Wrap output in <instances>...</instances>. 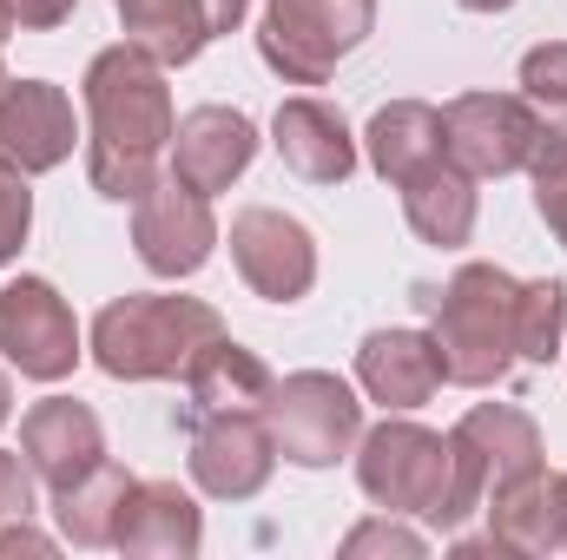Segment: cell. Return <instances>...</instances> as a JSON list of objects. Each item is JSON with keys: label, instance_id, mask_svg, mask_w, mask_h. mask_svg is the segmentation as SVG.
Instances as JSON below:
<instances>
[{"label": "cell", "instance_id": "obj_1", "mask_svg": "<svg viewBox=\"0 0 567 560\" xmlns=\"http://www.w3.org/2000/svg\"><path fill=\"white\" fill-rule=\"evenodd\" d=\"M80 106H86V185L113 205H133L165 172L172 133H178L165 66L133 40L100 46L80 80Z\"/></svg>", "mask_w": 567, "mask_h": 560}, {"label": "cell", "instance_id": "obj_2", "mask_svg": "<svg viewBox=\"0 0 567 560\" xmlns=\"http://www.w3.org/2000/svg\"><path fill=\"white\" fill-rule=\"evenodd\" d=\"M515 290L488 258H468L449 283H416V310L429 317V343L442 356V383L455 390H495L515 370Z\"/></svg>", "mask_w": 567, "mask_h": 560}, {"label": "cell", "instance_id": "obj_3", "mask_svg": "<svg viewBox=\"0 0 567 560\" xmlns=\"http://www.w3.org/2000/svg\"><path fill=\"white\" fill-rule=\"evenodd\" d=\"M212 336H225L218 303L178 290H126L93 317L86 350L113 383H172Z\"/></svg>", "mask_w": 567, "mask_h": 560}, {"label": "cell", "instance_id": "obj_4", "mask_svg": "<svg viewBox=\"0 0 567 560\" xmlns=\"http://www.w3.org/2000/svg\"><path fill=\"white\" fill-rule=\"evenodd\" d=\"M357 488L383 515H416L435 535H455V442L410 416H383L357 442Z\"/></svg>", "mask_w": 567, "mask_h": 560}, {"label": "cell", "instance_id": "obj_5", "mask_svg": "<svg viewBox=\"0 0 567 560\" xmlns=\"http://www.w3.org/2000/svg\"><path fill=\"white\" fill-rule=\"evenodd\" d=\"M377 33V0H271L258 20V60L284 86H330L337 60H350Z\"/></svg>", "mask_w": 567, "mask_h": 560}, {"label": "cell", "instance_id": "obj_6", "mask_svg": "<svg viewBox=\"0 0 567 560\" xmlns=\"http://www.w3.org/2000/svg\"><path fill=\"white\" fill-rule=\"evenodd\" d=\"M265 428L290 468H337L363 442V403L337 370H290L265 396Z\"/></svg>", "mask_w": 567, "mask_h": 560}, {"label": "cell", "instance_id": "obj_7", "mask_svg": "<svg viewBox=\"0 0 567 560\" xmlns=\"http://www.w3.org/2000/svg\"><path fill=\"white\" fill-rule=\"evenodd\" d=\"M449 442H455V528L468 515H482L488 495H502L528 475H548L542 422L515 403H475L449 428Z\"/></svg>", "mask_w": 567, "mask_h": 560}, {"label": "cell", "instance_id": "obj_8", "mask_svg": "<svg viewBox=\"0 0 567 560\" xmlns=\"http://www.w3.org/2000/svg\"><path fill=\"white\" fill-rule=\"evenodd\" d=\"M548 120L522 93H455L442 106V152L468 178H515L528 172Z\"/></svg>", "mask_w": 567, "mask_h": 560}, {"label": "cell", "instance_id": "obj_9", "mask_svg": "<svg viewBox=\"0 0 567 560\" xmlns=\"http://www.w3.org/2000/svg\"><path fill=\"white\" fill-rule=\"evenodd\" d=\"M133 251L152 278L178 283L198 278L218 251V218H212V198L192 191L172 165L133 198Z\"/></svg>", "mask_w": 567, "mask_h": 560}, {"label": "cell", "instance_id": "obj_10", "mask_svg": "<svg viewBox=\"0 0 567 560\" xmlns=\"http://www.w3.org/2000/svg\"><path fill=\"white\" fill-rule=\"evenodd\" d=\"M0 356L27 383H66L86 356L80 317L47 278H13L0 283Z\"/></svg>", "mask_w": 567, "mask_h": 560}, {"label": "cell", "instance_id": "obj_11", "mask_svg": "<svg viewBox=\"0 0 567 560\" xmlns=\"http://www.w3.org/2000/svg\"><path fill=\"white\" fill-rule=\"evenodd\" d=\"M185 442H192L185 468H192L198 495H212V501H251L278 475V442L265 428V409L198 416V422H185Z\"/></svg>", "mask_w": 567, "mask_h": 560}, {"label": "cell", "instance_id": "obj_12", "mask_svg": "<svg viewBox=\"0 0 567 560\" xmlns=\"http://www.w3.org/2000/svg\"><path fill=\"white\" fill-rule=\"evenodd\" d=\"M231 271L265 303H303L317 283V238L278 205H245L231 218Z\"/></svg>", "mask_w": 567, "mask_h": 560}, {"label": "cell", "instance_id": "obj_13", "mask_svg": "<svg viewBox=\"0 0 567 560\" xmlns=\"http://www.w3.org/2000/svg\"><path fill=\"white\" fill-rule=\"evenodd\" d=\"M80 145V120L66 86L53 80H0V158L27 178L60 172Z\"/></svg>", "mask_w": 567, "mask_h": 560}, {"label": "cell", "instance_id": "obj_14", "mask_svg": "<svg viewBox=\"0 0 567 560\" xmlns=\"http://www.w3.org/2000/svg\"><path fill=\"white\" fill-rule=\"evenodd\" d=\"M113 13H120L126 40L172 73V66H192L212 40L238 33L251 0H113Z\"/></svg>", "mask_w": 567, "mask_h": 560}, {"label": "cell", "instance_id": "obj_15", "mask_svg": "<svg viewBox=\"0 0 567 560\" xmlns=\"http://www.w3.org/2000/svg\"><path fill=\"white\" fill-rule=\"evenodd\" d=\"M251 158H258V126H251V113H238V106H192L185 120H178V133H172V172L192 185V191H205V198H218V191H231L245 172H251Z\"/></svg>", "mask_w": 567, "mask_h": 560}, {"label": "cell", "instance_id": "obj_16", "mask_svg": "<svg viewBox=\"0 0 567 560\" xmlns=\"http://www.w3.org/2000/svg\"><path fill=\"white\" fill-rule=\"evenodd\" d=\"M357 383L383 416H416L442 390V356L429 343V330H370L357 343Z\"/></svg>", "mask_w": 567, "mask_h": 560}, {"label": "cell", "instance_id": "obj_17", "mask_svg": "<svg viewBox=\"0 0 567 560\" xmlns=\"http://www.w3.org/2000/svg\"><path fill=\"white\" fill-rule=\"evenodd\" d=\"M20 455H27V468L47 481V495H60V488H73L86 468L106 462V428H100V416H93L86 403L47 396V403H33V409L20 416Z\"/></svg>", "mask_w": 567, "mask_h": 560}, {"label": "cell", "instance_id": "obj_18", "mask_svg": "<svg viewBox=\"0 0 567 560\" xmlns=\"http://www.w3.org/2000/svg\"><path fill=\"white\" fill-rule=\"evenodd\" d=\"M271 145H278L284 172L303 178V185H343L357 172V133L350 120L317 100V93H297L271 113Z\"/></svg>", "mask_w": 567, "mask_h": 560}, {"label": "cell", "instance_id": "obj_19", "mask_svg": "<svg viewBox=\"0 0 567 560\" xmlns=\"http://www.w3.org/2000/svg\"><path fill=\"white\" fill-rule=\"evenodd\" d=\"M482 178H468L449 152H435L429 165H416L396 191H403V225L435 245V251H462L475 238V211H482Z\"/></svg>", "mask_w": 567, "mask_h": 560}, {"label": "cell", "instance_id": "obj_20", "mask_svg": "<svg viewBox=\"0 0 567 560\" xmlns=\"http://www.w3.org/2000/svg\"><path fill=\"white\" fill-rule=\"evenodd\" d=\"M113 548L140 560H192L205 548V508L178 481H133Z\"/></svg>", "mask_w": 567, "mask_h": 560}, {"label": "cell", "instance_id": "obj_21", "mask_svg": "<svg viewBox=\"0 0 567 560\" xmlns=\"http://www.w3.org/2000/svg\"><path fill=\"white\" fill-rule=\"evenodd\" d=\"M178 383H185V422H198V416H225V409H265L278 376H271V363L258 350L231 343V330H225L185 363Z\"/></svg>", "mask_w": 567, "mask_h": 560}, {"label": "cell", "instance_id": "obj_22", "mask_svg": "<svg viewBox=\"0 0 567 560\" xmlns=\"http://www.w3.org/2000/svg\"><path fill=\"white\" fill-rule=\"evenodd\" d=\"M435 152H442V106H429V100H390L363 126V158L383 185H403Z\"/></svg>", "mask_w": 567, "mask_h": 560}, {"label": "cell", "instance_id": "obj_23", "mask_svg": "<svg viewBox=\"0 0 567 560\" xmlns=\"http://www.w3.org/2000/svg\"><path fill=\"white\" fill-rule=\"evenodd\" d=\"M488 515V541L502 554H522V560H542V554H561V508H555V475H528L502 495L482 501Z\"/></svg>", "mask_w": 567, "mask_h": 560}, {"label": "cell", "instance_id": "obj_24", "mask_svg": "<svg viewBox=\"0 0 567 560\" xmlns=\"http://www.w3.org/2000/svg\"><path fill=\"white\" fill-rule=\"evenodd\" d=\"M133 481H140V475H133V468H120V462L106 455V462H100V468H86L73 488H60V495H53L60 541H73V548H113Z\"/></svg>", "mask_w": 567, "mask_h": 560}, {"label": "cell", "instance_id": "obj_25", "mask_svg": "<svg viewBox=\"0 0 567 560\" xmlns=\"http://www.w3.org/2000/svg\"><path fill=\"white\" fill-rule=\"evenodd\" d=\"M567 343V283L528 278L515 290V363H555Z\"/></svg>", "mask_w": 567, "mask_h": 560}, {"label": "cell", "instance_id": "obj_26", "mask_svg": "<svg viewBox=\"0 0 567 560\" xmlns=\"http://www.w3.org/2000/svg\"><path fill=\"white\" fill-rule=\"evenodd\" d=\"M528 178H535V211L542 225L555 231V245L567 251V120H548V133L528 158Z\"/></svg>", "mask_w": 567, "mask_h": 560}, {"label": "cell", "instance_id": "obj_27", "mask_svg": "<svg viewBox=\"0 0 567 560\" xmlns=\"http://www.w3.org/2000/svg\"><path fill=\"white\" fill-rule=\"evenodd\" d=\"M515 86H522V100H528L542 120H567V40H542V46H528Z\"/></svg>", "mask_w": 567, "mask_h": 560}, {"label": "cell", "instance_id": "obj_28", "mask_svg": "<svg viewBox=\"0 0 567 560\" xmlns=\"http://www.w3.org/2000/svg\"><path fill=\"white\" fill-rule=\"evenodd\" d=\"M27 231H33V191H27V172H13L0 158V271L27 251Z\"/></svg>", "mask_w": 567, "mask_h": 560}, {"label": "cell", "instance_id": "obj_29", "mask_svg": "<svg viewBox=\"0 0 567 560\" xmlns=\"http://www.w3.org/2000/svg\"><path fill=\"white\" fill-rule=\"evenodd\" d=\"M429 541L416 535V528H403L396 515H377V521H363V528H350L343 535V554L357 560V554H403V560H416Z\"/></svg>", "mask_w": 567, "mask_h": 560}, {"label": "cell", "instance_id": "obj_30", "mask_svg": "<svg viewBox=\"0 0 567 560\" xmlns=\"http://www.w3.org/2000/svg\"><path fill=\"white\" fill-rule=\"evenodd\" d=\"M40 475L27 468V455L20 448H0V521H27V515H40V488H33Z\"/></svg>", "mask_w": 567, "mask_h": 560}, {"label": "cell", "instance_id": "obj_31", "mask_svg": "<svg viewBox=\"0 0 567 560\" xmlns=\"http://www.w3.org/2000/svg\"><path fill=\"white\" fill-rule=\"evenodd\" d=\"M73 7H80V0H7L13 27H33V33H47V27H66V20H73Z\"/></svg>", "mask_w": 567, "mask_h": 560}, {"label": "cell", "instance_id": "obj_32", "mask_svg": "<svg viewBox=\"0 0 567 560\" xmlns=\"http://www.w3.org/2000/svg\"><path fill=\"white\" fill-rule=\"evenodd\" d=\"M53 548H60V541H53V535H40V528H33V515H27V521H0V560H7V554H53Z\"/></svg>", "mask_w": 567, "mask_h": 560}, {"label": "cell", "instance_id": "obj_33", "mask_svg": "<svg viewBox=\"0 0 567 560\" xmlns=\"http://www.w3.org/2000/svg\"><path fill=\"white\" fill-rule=\"evenodd\" d=\"M455 7H462V13H508L515 0H455Z\"/></svg>", "mask_w": 567, "mask_h": 560}, {"label": "cell", "instance_id": "obj_34", "mask_svg": "<svg viewBox=\"0 0 567 560\" xmlns=\"http://www.w3.org/2000/svg\"><path fill=\"white\" fill-rule=\"evenodd\" d=\"M555 508H561V554H567V468L555 475Z\"/></svg>", "mask_w": 567, "mask_h": 560}, {"label": "cell", "instance_id": "obj_35", "mask_svg": "<svg viewBox=\"0 0 567 560\" xmlns=\"http://www.w3.org/2000/svg\"><path fill=\"white\" fill-rule=\"evenodd\" d=\"M7 33H13V13H7V0H0V46H7ZM0 80H7V60H0Z\"/></svg>", "mask_w": 567, "mask_h": 560}, {"label": "cell", "instance_id": "obj_36", "mask_svg": "<svg viewBox=\"0 0 567 560\" xmlns=\"http://www.w3.org/2000/svg\"><path fill=\"white\" fill-rule=\"evenodd\" d=\"M7 416H13V383L0 376V428H7Z\"/></svg>", "mask_w": 567, "mask_h": 560}, {"label": "cell", "instance_id": "obj_37", "mask_svg": "<svg viewBox=\"0 0 567 560\" xmlns=\"http://www.w3.org/2000/svg\"><path fill=\"white\" fill-rule=\"evenodd\" d=\"M561 363H567V343H561Z\"/></svg>", "mask_w": 567, "mask_h": 560}]
</instances>
